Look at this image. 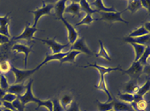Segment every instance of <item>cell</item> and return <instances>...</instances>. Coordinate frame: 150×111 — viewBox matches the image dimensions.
<instances>
[{
  "label": "cell",
  "instance_id": "35",
  "mask_svg": "<svg viewBox=\"0 0 150 111\" xmlns=\"http://www.w3.org/2000/svg\"><path fill=\"white\" fill-rule=\"evenodd\" d=\"M41 107H45L47 108L48 111H53V103L51 100H41L40 104L38 105L37 110H38Z\"/></svg>",
  "mask_w": 150,
  "mask_h": 111
},
{
  "label": "cell",
  "instance_id": "9",
  "mask_svg": "<svg viewBox=\"0 0 150 111\" xmlns=\"http://www.w3.org/2000/svg\"><path fill=\"white\" fill-rule=\"evenodd\" d=\"M60 20L62 21V23L64 24L65 28L67 30L68 43L71 46L78 39V32L76 30V28L73 27L72 25L70 23H68L67 21L64 18H62Z\"/></svg>",
  "mask_w": 150,
  "mask_h": 111
},
{
  "label": "cell",
  "instance_id": "23",
  "mask_svg": "<svg viewBox=\"0 0 150 111\" xmlns=\"http://www.w3.org/2000/svg\"><path fill=\"white\" fill-rule=\"evenodd\" d=\"M80 54H81L80 52H77V51H74V50H70L68 51L67 55L64 58H62L60 62L61 64L66 62H70V63H75V61H76V57L79 56Z\"/></svg>",
  "mask_w": 150,
  "mask_h": 111
},
{
  "label": "cell",
  "instance_id": "8",
  "mask_svg": "<svg viewBox=\"0 0 150 111\" xmlns=\"http://www.w3.org/2000/svg\"><path fill=\"white\" fill-rule=\"evenodd\" d=\"M33 46H27L23 43H16L13 46L12 50L17 52V53H23L24 55V67H27L28 66V57L32 52H33Z\"/></svg>",
  "mask_w": 150,
  "mask_h": 111
},
{
  "label": "cell",
  "instance_id": "16",
  "mask_svg": "<svg viewBox=\"0 0 150 111\" xmlns=\"http://www.w3.org/2000/svg\"><path fill=\"white\" fill-rule=\"evenodd\" d=\"M68 52H60V53H57V54H46V57H45V59L43 60V62L41 63L40 65H39L38 66V68H40L42 67L43 65H45V64H47V63H48L49 62H51V61H54V60H57V61H61L62 58H64L67 55Z\"/></svg>",
  "mask_w": 150,
  "mask_h": 111
},
{
  "label": "cell",
  "instance_id": "6",
  "mask_svg": "<svg viewBox=\"0 0 150 111\" xmlns=\"http://www.w3.org/2000/svg\"><path fill=\"white\" fill-rule=\"evenodd\" d=\"M38 31H41V30L38 28L37 27L31 26L28 23H27L24 28V30L23 31V33L19 34L18 36L13 37V40L14 41H17V40H27V41L33 40V39H35L34 34Z\"/></svg>",
  "mask_w": 150,
  "mask_h": 111
},
{
  "label": "cell",
  "instance_id": "30",
  "mask_svg": "<svg viewBox=\"0 0 150 111\" xmlns=\"http://www.w3.org/2000/svg\"><path fill=\"white\" fill-rule=\"evenodd\" d=\"M99 43H100V52L96 54L97 57H102L104 59H106L107 61H111V58L109 56L106 49L105 48L101 40H99Z\"/></svg>",
  "mask_w": 150,
  "mask_h": 111
},
{
  "label": "cell",
  "instance_id": "37",
  "mask_svg": "<svg viewBox=\"0 0 150 111\" xmlns=\"http://www.w3.org/2000/svg\"><path fill=\"white\" fill-rule=\"evenodd\" d=\"M18 98L17 95H15L13 94H11V93H6L4 95V96L3 97V99L1 100L2 101H6V102H10V103H13L14 101L15 100Z\"/></svg>",
  "mask_w": 150,
  "mask_h": 111
},
{
  "label": "cell",
  "instance_id": "13",
  "mask_svg": "<svg viewBox=\"0 0 150 111\" xmlns=\"http://www.w3.org/2000/svg\"><path fill=\"white\" fill-rule=\"evenodd\" d=\"M27 86H25L23 83H19V84H13L8 87V89L7 90L8 93L13 94L17 96H21L23 95L26 91Z\"/></svg>",
  "mask_w": 150,
  "mask_h": 111
},
{
  "label": "cell",
  "instance_id": "45",
  "mask_svg": "<svg viewBox=\"0 0 150 111\" xmlns=\"http://www.w3.org/2000/svg\"><path fill=\"white\" fill-rule=\"evenodd\" d=\"M6 93H7V92L5 91L4 90H3V89H1V88H0V100L3 99V97L4 96V95L6 94Z\"/></svg>",
  "mask_w": 150,
  "mask_h": 111
},
{
  "label": "cell",
  "instance_id": "5",
  "mask_svg": "<svg viewBox=\"0 0 150 111\" xmlns=\"http://www.w3.org/2000/svg\"><path fill=\"white\" fill-rule=\"evenodd\" d=\"M54 8V5L52 4H42V8H38L34 11H30L31 13L34 15V23L33 27H37L38 22L39 19L45 15H50L51 11Z\"/></svg>",
  "mask_w": 150,
  "mask_h": 111
},
{
  "label": "cell",
  "instance_id": "2",
  "mask_svg": "<svg viewBox=\"0 0 150 111\" xmlns=\"http://www.w3.org/2000/svg\"><path fill=\"white\" fill-rule=\"evenodd\" d=\"M33 80H30L29 82L28 83V85L26 86L27 89H26V91H25L24 94L23 95H21V96L18 97V99L19 100L23 105H27L29 102L37 103L38 105L41 100H42L38 99V97H35L33 95Z\"/></svg>",
  "mask_w": 150,
  "mask_h": 111
},
{
  "label": "cell",
  "instance_id": "34",
  "mask_svg": "<svg viewBox=\"0 0 150 111\" xmlns=\"http://www.w3.org/2000/svg\"><path fill=\"white\" fill-rule=\"evenodd\" d=\"M11 71V64L8 61H2L0 62V72L3 75L5 73L9 72Z\"/></svg>",
  "mask_w": 150,
  "mask_h": 111
},
{
  "label": "cell",
  "instance_id": "41",
  "mask_svg": "<svg viewBox=\"0 0 150 111\" xmlns=\"http://www.w3.org/2000/svg\"><path fill=\"white\" fill-rule=\"evenodd\" d=\"M64 111H80L78 103L76 101H75V100H73V102L71 103V105L68 107V108H67Z\"/></svg>",
  "mask_w": 150,
  "mask_h": 111
},
{
  "label": "cell",
  "instance_id": "12",
  "mask_svg": "<svg viewBox=\"0 0 150 111\" xmlns=\"http://www.w3.org/2000/svg\"><path fill=\"white\" fill-rule=\"evenodd\" d=\"M96 88L97 90H101L104 93H105L107 95V101L106 102H110L112 101L114 99H115V96L112 95L110 91L109 90L108 87H107L106 82H105V75L103 74H100V81H99V83L98 85L96 86Z\"/></svg>",
  "mask_w": 150,
  "mask_h": 111
},
{
  "label": "cell",
  "instance_id": "40",
  "mask_svg": "<svg viewBox=\"0 0 150 111\" xmlns=\"http://www.w3.org/2000/svg\"><path fill=\"white\" fill-rule=\"evenodd\" d=\"M52 103H53V111H64V109L61 105L59 100L54 99L52 100Z\"/></svg>",
  "mask_w": 150,
  "mask_h": 111
},
{
  "label": "cell",
  "instance_id": "11",
  "mask_svg": "<svg viewBox=\"0 0 150 111\" xmlns=\"http://www.w3.org/2000/svg\"><path fill=\"white\" fill-rule=\"evenodd\" d=\"M123 41L129 44H139V45H144L145 47H149L150 42V36L149 34L142 36L139 37H125L123 38Z\"/></svg>",
  "mask_w": 150,
  "mask_h": 111
},
{
  "label": "cell",
  "instance_id": "47",
  "mask_svg": "<svg viewBox=\"0 0 150 111\" xmlns=\"http://www.w3.org/2000/svg\"><path fill=\"white\" fill-rule=\"evenodd\" d=\"M0 111H13V110H8V109H5V108H2Z\"/></svg>",
  "mask_w": 150,
  "mask_h": 111
},
{
  "label": "cell",
  "instance_id": "49",
  "mask_svg": "<svg viewBox=\"0 0 150 111\" xmlns=\"http://www.w3.org/2000/svg\"><path fill=\"white\" fill-rule=\"evenodd\" d=\"M108 111H114L113 110H108Z\"/></svg>",
  "mask_w": 150,
  "mask_h": 111
},
{
  "label": "cell",
  "instance_id": "7",
  "mask_svg": "<svg viewBox=\"0 0 150 111\" xmlns=\"http://www.w3.org/2000/svg\"><path fill=\"white\" fill-rule=\"evenodd\" d=\"M36 40L38 41H41L42 42H43L44 44H46L48 47H50V49L52 50V54H57V53H60L62 52L63 49L69 47L70 45L69 43L67 44H61L57 42L55 38L51 39V38H47V39H38L36 38Z\"/></svg>",
  "mask_w": 150,
  "mask_h": 111
},
{
  "label": "cell",
  "instance_id": "31",
  "mask_svg": "<svg viewBox=\"0 0 150 111\" xmlns=\"http://www.w3.org/2000/svg\"><path fill=\"white\" fill-rule=\"evenodd\" d=\"M96 104L97 105V108H98L99 111H108L113 109V100L110 102L102 103L97 100L96 101Z\"/></svg>",
  "mask_w": 150,
  "mask_h": 111
},
{
  "label": "cell",
  "instance_id": "15",
  "mask_svg": "<svg viewBox=\"0 0 150 111\" xmlns=\"http://www.w3.org/2000/svg\"><path fill=\"white\" fill-rule=\"evenodd\" d=\"M87 67H93L96 68V70L99 71L100 74H103V75H105L107 73L111 72V71H123V69L120 68V66H118V67H105V66H100L96 63H94V64H89L87 66H85L84 68H87Z\"/></svg>",
  "mask_w": 150,
  "mask_h": 111
},
{
  "label": "cell",
  "instance_id": "25",
  "mask_svg": "<svg viewBox=\"0 0 150 111\" xmlns=\"http://www.w3.org/2000/svg\"><path fill=\"white\" fill-rule=\"evenodd\" d=\"M59 101H60L61 105L62 106L64 110H65L67 108H68L71 105V103L73 102L72 95H71V94H64Z\"/></svg>",
  "mask_w": 150,
  "mask_h": 111
},
{
  "label": "cell",
  "instance_id": "28",
  "mask_svg": "<svg viewBox=\"0 0 150 111\" xmlns=\"http://www.w3.org/2000/svg\"><path fill=\"white\" fill-rule=\"evenodd\" d=\"M141 8H142V6H141L140 1L134 0V1H129L128 2V7H127L126 10H129L131 13L134 14L135 12L139 11Z\"/></svg>",
  "mask_w": 150,
  "mask_h": 111
},
{
  "label": "cell",
  "instance_id": "24",
  "mask_svg": "<svg viewBox=\"0 0 150 111\" xmlns=\"http://www.w3.org/2000/svg\"><path fill=\"white\" fill-rule=\"evenodd\" d=\"M139 90V86L138 85V83L135 81H129L128 83H126L124 90L125 93H129L132 95H135L137 92Z\"/></svg>",
  "mask_w": 150,
  "mask_h": 111
},
{
  "label": "cell",
  "instance_id": "1",
  "mask_svg": "<svg viewBox=\"0 0 150 111\" xmlns=\"http://www.w3.org/2000/svg\"><path fill=\"white\" fill-rule=\"evenodd\" d=\"M38 70V66L31 70H20L15 67L14 66L11 65V71L13 73L15 76V82L14 84H19V83H23L25 80H27L28 78L31 76L33 74L36 72Z\"/></svg>",
  "mask_w": 150,
  "mask_h": 111
},
{
  "label": "cell",
  "instance_id": "4",
  "mask_svg": "<svg viewBox=\"0 0 150 111\" xmlns=\"http://www.w3.org/2000/svg\"><path fill=\"white\" fill-rule=\"evenodd\" d=\"M144 66L139 62H134L131 66L127 70H123L122 72L128 75L130 77V81L137 82L140 76L143 74Z\"/></svg>",
  "mask_w": 150,
  "mask_h": 111
},
{
  "label": "cell",
  "instance_id": "38",
  "mask_svg": "<svg viewBox=\"0 0 150 111\" xmlns=\"http://www.w3.org/2000/svg\"><path fill=\"white\" fill-rule=\"evenodd\" d=\"M9 13L4 16V17H0V28H4V27H7L8 26L9 23Z\"/></svg>",
  "mask_w": 150,
  "mask_h": 111
},
{
  "label": "cell",
  "instance_id": "29",
  "mask_svg": "<svg viewBox=\"0 0 150 111\" xmlns=\"http://www.w3.org/2000/svg\"><path fill=\"white\" fill-rule=\"evenodd\" d=\"M118 98H119V100L127 103V104H129V105L132 102H134V95L129 94V93H125V92L121 93V92L119 91Z\"/></svg>",
  "mask_w": 150,
  "mask_h": 111
},
{
  "label": "cell",
  "instance_id": "48",
  "mask_svg": "<svg viewBox=\"0 0 150 111\" xmlns=\"http://www.w3.org/2000/svg\"><path fill=\"white\" fill-rule=\"evenodd\" d=\"M3 108V101L2 100H0V110Z\"/></svg>",
  "mask_w": 150,
  "mask_h": 111
},
{
  "label": "cell",
  "instance_id": "20",
  "mask_svg": "<svg viewBox=\"0 0 150 111\" xmlns=\"http://www.w3.org/2000/svg\"><path fill=\"white\" fill-rule=\"evenodd\" d=\"M66 7H67V1H59L54 6V9H55V13H56V18L57 19L60 20L62 18H63V14H64V11H65Z\"/></svg>",
  "mask_w": 150,
  "mask_h": 111
},
{
  "label": "cell",
  "instance_id": "44",
  "mask_svg": "<svg viewBox=\"0 0 150 111\" xmlns=\"http://www.w3.org/2000/svg\"><path fill=\"white\" fill-rule=\"evenodd\" d=\"M140 3L142 8H144L145 9H147L148 12H149V2H148V1H140Z\"/></svg>",
  "mask_w": 150,
  "mask_h": 111
},
{
  "label": "cell",
  "instance_id": "39",
  "mask_svg": "<svg viewBox=\"0 0 150 111\" xmlns=\"http://www.w3.org/2000/svg\"><path fill=\"white\" fill-rule=\"evenodd\" d=\"M12 104H13V107L15 108L16 111H24L25 105H23L21 103V101H20L18 98H17Z\"/></svg>",
  "mask_w": 150,
  "mask_h": 111
},
{
  "label": "cell",
  "instance_id": "42",
  "mask_svg": "<svg viewBox=\"0 0 150 111\" xmlns=\"http://www.w3.org/2000/svg\"><path fill=\"white\" fill-rule=\"evenodd\" d=\"M3 108H5V109H8V110H11L16 111L15 108L13 105L12 103L10 102H6V101H3Z\"/></svg>",
  "mask_w": 150,
  "mask_h": 111
},
{
  "label": "cell",
  "instance_id": "21",
  "mask_svg": "<svg viewBox=\"0 0 150 111\" xmlns=\"http://www.w3.org/2000/svg\"><path fill=\"white\" fill-rule=\"evenodd\" d=\"M148 105L149 103L144 99H142L137 102H132L130 104L134 111H147Z\"/></svg>",
  "mask_w": 150,
  "mask_h": 111
},
{
  "label": "cell",
  "instance_id": "10",
  "mask_svg": "<svg viewBox=\"0 0 150 111\" xmlns=\"http://www.w3.org/2000/svg\"><path fill=\"white\" fill-rule=\"evenodd\" d=\"M71 50H74V51H77L80 52L81 53L86 54L87 56H91V51L89 49L86 42H85V39L83 37H78V39L72 44L71 45Z\"/></svg>",
  "mask_w": 150,
  "mask_h": 111
},
{
  "label": "cell",
  "instance_id": "14",
  "mask_svg": "<svg viewBox=\"0 0 150 111\" xmlns=\"http://www.w3.org/2000/svg\"><path fill=\"white\" fill-rule=\"evenodd\" d=\"M150 89V81L148 79L146 81V82L142 86H139V91L136 93L135 95H134V102H137L140 100L142 99H144V95H146L148 92L149 91Z\"/></svg>",
  "mask_w": 150,
  "mask_h": 111
},
{
  "label": "cell",
  "instance_id": "36",
  "mask_svg": "<svg viewBox=\"0 0 150 111\" xmlns=\"http://www.w3.org/2000/svg\"><path fill=\"white\" fill-rule=\"evenodd\" d=\"M9 84H8V79L5 77L4 75L1 74V79H0V88L4 90L5 91L7 92V90L8 89L9 87Z\"/></svg>",
  "mask_w": 150,
  "mask_h": 111
},
{
  "label": "cell",
  "instance_id": "43",
  "mask_svg": "<svg viewBox=\"0 0 150 111\" xmlns=\"http://www.w3.org/2000/svg\"><path fill=\"white\" fill-rule=\"evenodd\" d=\"M9 42L10 38L5 37L4 35H1V34H0V45H2V44L4 43H8V42Z\"/></svg>",
  "mask_w": 150,
  "mask_h": 111
},
{
  "label": "cell",
  "instance_id": "46",
  "mask_svg": "<svg viewBox=\"0 0 150 111\" xmlns=\"http://www.w3.org/2000/svg\"><path fill=\"white\" fill-rule=\"evenodd\" d=\"M144 27L145 28V29L147 30V31L150 32V23L149 22H147V23H145L144 24Z\"/></svg>",
  "mask_w": 150,
  "mask_h": 111
},
{
  "label": "cell",
  "instance_id": "19",
  "mask_svg": "<svg viewBox=\"0 0 150 111\" xmlns=\"http://www.w3.org/2000/svg\"><path fill=\"white\" fill-rule=\"evenodd\" d=\"M91 6H94L96 8L95 9L98 10L100 13H110V12H116V10L115 8H107L105 7L104 4H103V2H102L101 0H97V1H94V2H92L90 4Z\"/></svg>",
  "mask_w": 150,
  "mask_h": 111
},
{
  "label": "cell",
  "instance_id": "17",
  "mask_svg": "<svg viewBox=\"0 0 150 111\" xmlns=\"http://www.w3.org/2000/svg\"><path fill=\"white\" fill-rule=\"evenodd\" d=\"M114 111H134L129 104L114 99L113 100V109Z\"/></svg>",
  "mask_w": 150,
  "mask_h": 111
},
{
  "label": "cell",
  "instance_id": "18",
  "mask_svg": "<svg viewBox=\"0 0 150 111\" xmlns=\"http://www.w3.org/2000/svg\"><path fill=\"white\" fill-rule=\"evenodd\" d=\"M81 11V8L79 2L78 3L72 2L71 4H69L66 7L64 13H71V14L73 15V17H76V16L80 15Z\"/></svg>",
  "mask_w": 150,
  "mask_h": 111
},
{
  "label": "cell",
  "instance_id": "27",
  "mask_svg": "<svg viewBox=\"0 0 150 111\" xmlns=\"http://www.w3.org/2000/svg\"><path fill=\"white\" fill-rule=\"evenodd\" d=\"M132 47L134 49V52H135V57H134V62H138L141 57V56L145 51L146 47L144 45H139V44H130Z\"/></svg>",
  "mask_w": 150,
  "mask_h": 111
},
{
  "label": "cell",
  "instance_id": "50",
  "mask_svg": "<svg viewBox=\"0 0 150 111\" xmlns=\"http://www.w3.org/2000/svg\"><path fill=\"white\" fill-rule=\"evenodd\" d=\"M0 79H1V74H0Z\"/></svg>",
  "mask_w": 150,
  "mask_h": 111
},
{
  "label": "cell",
  "instance_id": "32",
  "mask_svg": "<svg viewBox=\"0 0 150 111\" xmlns=\"http://www.w3.org/2000/svg\"><path fill=\"white\" fill-rule=\"evenodd\" d=\"M149 54H150V48H149V47H146L144 52L143 53V55L141 56V57L139 58V60L138 61V62L140 63L143 66H145L146 65H148V62H149Z\"/></svg>",
  "mask_w": 150,
  "mask_h": 111
},
{
  "label": "cell",
  "instance_id": "22",
  "mask_svg": "<svg viewBox=\"0 0 150 111\" xmlns=\"http://www.w3.org/2000/svg\"><path fill=\"white\" fill-rule=\"evenodd\" d=\"M79 4H80L81 10H82L84 13H86V14L92 15L94 14V13H100V12L98 10L91 8V6L90 5V3H88L87 1H86V0L80 1Z\"/></svg>",
  "mask_w": 150,
  "mask_h": 111
},
{
  "label": "cell",
  "instance_id": "26",
  "mask_svg": "<svg viewBox=\"0 0 150 111\" xmlns=\"http://www.w3.org/2000/svg\"><path fill=\"white\" fill-rule=\"evenodd\" d=\"M149 33L150 32L147 31L145 29V28L144 27V25H143V26L138 28L135 29V30L132 31L129 34L128 37H142V36L148 35V34H149Z\"/></svg>",
  "mask_w": 150,
  "mask_h": 111
},
{
  "label": "cell",
  "instance_id": "33",
  "mask_svg": "<svg viewBox=\"0 0 150 111\" xmlns=\"http://www.w3.org/2000/svg\"><path fill=\"white\" fill-rule=\"evenodd\" d=\"M95 20H96V18H94L92 17V15L86 14L85 18H84L81 21H80L79 23H77L75 26H76V27L81 26V25H88V26H89V25L91 24Z\"/></svg>",
  "mask_w": 150,
  "mask_h": 111
},
{
  "label": "cell",
  "instance_id": "3",
  "mask_svg": "<svg viewBox=\"0 0 150 111\" xmlns=\"http://www.w3.org/2000/svg\"><path fill=\"white\" fill-rule=\"evenodd\" d=\"M126 11L124 10V11H121V12H110V13H100V18H97L96 20H104L105 22H106L108 23H116V22H120V23H126L128 24L129 22L126 21V20L123 19L122 17H121V14Z\"/></svg>",
  "mask_w": 150,
  "mask_h": 111
}]
</instances>
